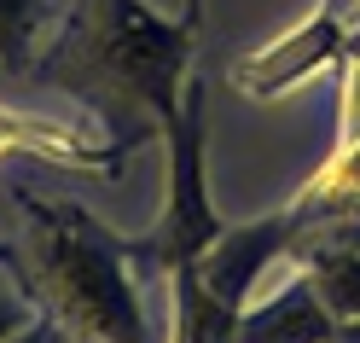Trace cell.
Instances as JSON below:
<instances>
[{
    "mask_svg": "<svg viewBox=\"0 0 360 343\" xmlns=\"http://www.w3.org/2000/svg\"><path fill=\"white\" fill-rule=\"evenodd\" d=\"M192 35L198 30L186 18L169 24L146 0H76L30 70L58 94L94 105V117L122 128L128 146H146L180 111Z\"/></svg>",
    "mask_w": 360,
    "mask_h": 343,
    "instance_id": "obj_1",
    "label": "cell"
},
{
    "mask_svg": "<svg viewBox=\"0 0 360 343\" xmlns=\"http://www.w3.org/2000/svg\"><path fill=\"white\" fill-rule=\"evenodd\" d=\"M24 233L0 244V273L35 314H47L58 332L82 343H146V308L128 280V250L117 233L76 210L18 187Z\"/></svg>",
    "mask_w": 360,
    "mask_h": 343,
    "instance_id": "obj_2",
    "label": "cell"
},
{
    "mask_svg": "<svg viewBox=\"0 0 360 343\" xmlns=\"http://www.w3.org/2000/svg\"><path fill=\"white\" fill-rule=\"evenodd\" d=\"M204 105H210V87L186 76V94H180V111L163 128V146H169V198H163V221L140 239H122L128 262L140 273H174L198 262L204 250L227 233V221L215 216L210 204V180H204Z\"/></svg>",
    "mask_w": 360,
    "mask_h": 343,
    "instance_id": "obj_3",
    "label": "cell"
},
{
    "mask_svg": "<svg viewBox=\"0 0 360 343\" xmlns=\"http://www.w3.org/2000/svg\"><path fill=\"white\" fill-rule=\"evenodd\" d=\"M343 58H349V24L337 18L331 0H320V12H314L302 30H290L274 47L238 58L233 64V87L250 94V99H279L285 87H297L302 76L326 70V64H343Z\"/></svg>",
    "mask_w": 360,
    "mask_h": 343,
    "instance_id": "obj_4",
    "label": "cell"
},
{
    "mask_svg": "<svg viewBox=\"0 0 360 343\" xmlns=\"http://www.w3.org/2000/svg\"><path fill=\"white\" fill-rule=\"evenodd\" d=\"M297 239H302V221L290 216V210L262 216V221H244V227H227V233L198 256V273H204V285H210L227 308L244 314V297H250L256 273L274 262V256H285Z\"/></svg>",
    "mask_w": 360,
    "mask_h": 343,
    "instance_id": "obj_5",
    "label": "cell"
},
{
    "mask_svg": "<svg viewBox=\"0 0 360 343\" xmlns=\"http://www.w3.org/2000/svg\"><path fill=\"white\" fill-rule=\"evenodd\" d=\"M331 332H337V320L320 303L314 280L302 273V280H290L274 303H262L256 314H238L233 343H326Z\"/></svg>",
    "mask_w": 360,
    "mask_h": 343,
    "instance_id": "obj_6",
    "label": "cell"
},
{
    "mask_svg": "<svg viewBox=\"0 0 360 343\" xmlns=\"http://www.w3.org/2000/svg\"><path fill=\"white\" fill-rule=\"evenodd\" d=\"M35 151V157H53L64 169H87V175H122V157L128 146H99L87 134H70V128H53L41 117H18V111H0V151Z\"/></svg>",
    "mask_w": 360,
    "mask_h": 343,
    "instance_id": "obj_7",
    "label": "cell"
},
{
    "mask_svg": "<svg viewBox=\"0 0 360 343\" xmlns=\"http://www.w3.org/2000/svg\"><path fill=\"white\" fill-rule=\"evenodd\" d=\"M290 216L302 221V233H308L314 221H349V216H360V128H354V146H343V151H337L331 163L297 192Z\"/></svg>",
    "mask_w": 360,
    "mask_h": 343,
    "instance_id": "obj_8",
    "label": "cell"
},
{
    "mask_svg": "<svg viewBox=\"0 0 360 343\" xmlns=\"http://www.w3.org/2000/svg\"><path fill=\"white\" fill-rule=\"evenodd\" d=\"M169 280H174V343H233L238 308H227V303L204 285L198 262L174 268Z\"/></svg>",
    "mask_w": 360,
    "mask_h": 343,
    "instance_id": "obj_9",
    "label": "cell"
},
{
    "mask_svg": "<svg viewBox=\"0 0 360 343\" xmlns=\"http://www.w3.org/2000/svg\"><path fill=\"white\" fill-rule=\"evenodd\" d=\"M35 30H41V0H0V70L24 76L35 64Z\"/></svg>",
    "mask_w": 360,
    "mask_h": 343,
    "instance_id": "obj_10",
    "label": "cell"
},
{
    "mask_svg": "<svg viewBox=\"0 0 360 343\" xmlns=\"http://www.w3.org/2000/svg\"><path fill=\"white\" fill-rule=\"evenodd\" d=\"M30 320H35V314L24 308V297H0V343H6L12 332H24Z\"/></svg>",
    "mask_w": 360,
    "mask_h": 343,
    "instance_id": "obj_11",
    "label": "cell"
},
{
    "mask_svg": "<svg viewBox=\"0 0 360 343\" xmlns=\"http://www.w3.org/2000/svg\"><path fill=\"white\" fill-rule=\"evenodd\" d=\"M58 337H64V332L53 326V320H47V314H35L30 326H24V332H12L6 343H58Z\"/></svg>",
    "mask_w": 360,
    "mask_h": 343,
    "instance_id": "obj_12",
    "label": "cell"
},
{
    "mask_svg": "<svg viewBox=\"0 0 360 343\" xmlns=\"http://www.w3.org/2000/svg\"><path fill=\"white\" fill-rule=\"evenodd\" d=\"M180 6H186V12H180V18H186V24L198 30V24H204V0H180Z\"/></svg>",
    "mask_w": 360,
    "mask_h": 343,
    "instance_id": "obj_13",
    "label": "cell"
},
{
    "mask_svg": "<svg viewBox=\"0 0 360 343\" xmlns=\"http://www.w3.org/2000/svg\"><path fill=\"white\" fill-rule=\"evenodd\" d=\"M343 64H360V30L349 35V58H343Z\"/></svg>",
    "mask_w": 360,
    "mask_h": 343,
    "instance_id": "obj_14",
    "label": "cell"
}]
</instances>
